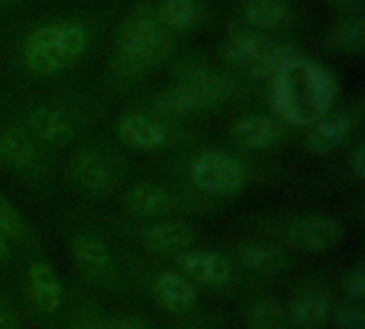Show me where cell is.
<instances>
[{"label":"cell","mask_w":365,"mask_h":329,"mask_svg":"<svg viewBox=\"0 0 365 329\" xmlns=\"http://www.w3.org/2000/svg\"><path fill=\"white\" fill-rule=\"evenodd\" d=\"M340 86L336 75L308 56H297L269 79L272 107L282 124L310 126L334 109Z\"/></svg>","instance_id":"6da1fadb"},{"label":"cell","mask_w":365,"mask_h":329,"mask_svg":"<svg viewBox=\"0 0 365 329\" xmlns=\"http://www.w3.org/2000/svg\"><path fill=\"white\" fill-rule=\"evenodd\" d=\"M173 34L160 26L152 4H135L122 19L111 54V71L122 81H137L169 56Z\"/></svg>","instance_id":"7a4b0ae2"},{"label":"cell","mask_w":365,"mask_h":329,"mask_svg":"<svg viewBox=\"0 0 365 329\" xmlns=\"http://www.w3.org/2000/svg\"><path fill=\"white\" fill-rule=\"evenodd\" d=\"M88 49V32L71 19H53L32 28L21 43V64L38 77L73 66Z\"/></svg>","instance_id":"3957f363"},{"label":"cell","mask_w":365,"mask_h":329,"mask_svg":"<svg viewBox=\"0 0 365 329\" xmlns=\"http://www.w3.org/2000/svg\"><path fill=\"white\" fill-rule=\"evenodd\" d=\"M220 56L237 73L257 81H269L280 69L302 56V51L272 34L240 26L227 32V39L220 45Z\"/></svg>","instance_id":"277c9868"},{"label":"cell","mask_w":365,"mask_h":329,"mask_svg":"<svg viewBox=\"0 0 365 329\" xmlns=\"http://www.w3.org/2000/svg\"><path fill=\"white\" fill-rule=\"evenodd\" d=\"M190 184L207 197H231L246 186V165L231 152L205 150L188 163Z\"/></svg>","instance_id":"5b68a950"},{"label":"cell","mask_w":365,"mask_h":329,"mask_svg":"<svg viewBox=\"0 0 365 329\" xmlns=\"http://www.w3.org/2000/svg\"><path fill=\"white\" fill-rule=\"evenodd\" d=\"M66 176L75 188L88 195H109L124 178L122 161L98 146H86L71 154Z\"/></svg>","instance_id":"8992f818"},{"label":"cell","mask_w":365,"mask_h":329,"mask_svg":"<svg viewBox=\"0 0 365 329\" xmlns=\"http://www.w3.org/2000/svg\"><path fill=\"white\" fill-rule=\"evenodd\" d=\"M68 250L79 272L90 283L105 287V289H113L118 285L120 280L118 261L103 238H98L92 231H79L73 236Z\"/></svg>","instance_id":"52a82bcc"},{"label":"cell","mask_w":365,"mask_h":329,"mask_svg":"<svg viewBox=\"0 0 365 329\" xmlns=\"http://www.w3.org/2000/svg\"><path fill=\"white\" fill-rule=\"evenodd\" d=\"M291 248L306 255H321L336 248L344 238V227L327 214H306L295 218L284 233Z\"/></svg>","instance_id":"ba28073f"},{"label":"cell","mask_w":365,"mask_h":329,"mask_svg":"<svg viewBox=\"0 0 365 329\" xmlns=\"http://www.w3.org/2000/svg\"><path fill=\"white\" fill-rule=\"evenodd\" d=\"M175 79H180L192 90L203 111L231 103L240 92V81L233 75L222 73L218 69H210L205 64H190L182 69Z\"/></svg>","instance_id":"9c48e42d"},{"label":"cell","mask_w":365,"mask_h":329,"mask_svg":"<svg viewBox=\"0 0 365 329\" xmlns=\"http://www.w3.org/2000/svg\"><path fill=\"white\" fill-rule=\"evenodd\" d=\"M175 270L182 272L190 283L220 289L235 278V268L229 257L207 250V248H188L173 257Z\"/></svg>","instance_id":"30bf717a"},{"label":"cell","mask_w":365,"mask_h":329,"mask_svg":"<svg viewBox=\"0 0 365 329\" xmlns=\"http://www.w3.org/2000/svg\"><path fill=\"white\" fill-rule=\"evenodd\" d=\"M24 128L28 135L47 148H62L77 135V124L73 116L58 105H36L26 111Z\"/></svg>","instance_id":"8fae6325"},{"label":"cell","mask_w":365,"mask_h":329,"mask_svg":"<svg viewBox=\"0 0 365 329\" xmlns=\"http://www.w3.org/2000/svg\"><path fill=\"white\" fill-rule=\"evenodd\" d=\"M357 126V111L351 107H338L329 109L325 116L317 118L304 137V146L310 154L325 156L344 146V141L351 137L353 128Z\"/></svg>","instance_id":"7c38bea8"},{"label":"cell","mask_w":365,"mask_h":329,"mask_svg":"<svg viewBox=\"0 0 365 329\" xmlns=\"http://www.w3.org/2000/svg\"><path fill=\"white\" fill-rule=\"evenodd\" d=\"M231 139L250 152H267L284 141V124L267 113H242L229 126Z\"/></svg>","instance_id":"4fadbf2b"},{"label":"cell","mask_w":365,"mask_h":329,"mask_svg":"<svg viewBox=\"0 0 365 329\" xmlns=\"http://www.w3.org/2000/svg\"><path fill=\"white\" fill-rule=\"evenodd\" d=\"M122 208L137 218H163L182 208V197L154 182H137L122 195Z\"/></svg>","instance_id":"5bb4252c"},{"label":"cell","mask_w":365,"mask_h":329,"mask_svg":"<svg viewBox=\"0 0 365 329\" xmlns=\"http://www.w3.org/2000/svg\"><path fill=\"white\" fill-rule=\"evenodd\" d=\"M26 298L38 317H53L64 304L62 278L47 261H32L26 272Z\"/></svg>","instance_id":"9a60e30c"},{"label":"cell","mask_w":365,"mask_h":329,"mask_svg":"<svg viewBox=\"0 0 365 329\" xmlns=\"http://www.w3.org/2000/svg\"><path fill=\"white\" fill-rule=\"evenodd\" d=\"M115 135L120 143L130 150L154 152L160 150L169 141V131L154 113L143 111H126L115 122Z\"/></svg>","instance_id":"2e32d148"},{"label":"cell","mask_w":365,"mask_h":329,"mask_svg":"<svg viewBox=\"0 0 365 329\" xmlns=\"http://www.w3.org/2000/svg\"><path fill=\"white\" fill-rule=\"evenodd\" d=\"M137 238L148 253L160 257H175L195 246L197 229L184 221H163L139 229Z\"/></svg>","instance_id":"e0dca14e"},{"label":"cell","mask_w":365,"mask_h":329,"mask_svg":"<svg viewBox=\"0 0 365 329\" xmlns=\"http://www.w3.org/2000/svg\"><path fill=\"white\" fill-rule=\"evenodd\" d=\"M152 298L158 308L175 317L190 315L199 306V293L195 283H190L178 270H165L154 278Z\"/></svg>","instance_id":"ac0fdd59"},{"label":"cell","mask_w":365,"mask_h":329,"mask_svg":"<svg viewBox=\"0 0 365 329\" xmlns=\"http://www.w3.org/2000/svg\"><path fill=\"white\" fill-rule=\"evenodd\" d=\"M331 300L319 285H306L291 295L287 306L291 325L297 329H323L331 317Z\"/></svg>","instance_id":"d6986e66"},{"label":"cell","mask_w":365,"mask_h":329,"mask_svg":"<svg viewBox=\"0 0 365 329\" xmlns=\"http://www.w3.org/2000/svg\"><path fill=\"white\" fill-rule=\"evenodd\" d=\"M0 163L17 173H34L43 167V150L24 126H9L0 133Z\"/></svg>","instance_id":"ffe728a7"},{"label":"cell","mask_w":365,"mask_h":329,"mask_svg":"<svg viewBox=\"0 0 365 329\" xmlns=\"http://www.w3.org/2000/svg\"><path fill=\"white\" fill-rule=\"evenodd\" d=\"M237 261L242 268H246L250 274L257 276H280L289 272L291 259L287 250H282L276 244L261 242V240H248L237 246Z\"/></svg>","instance_id":"44dd1931"},{"label":"cell","mask_w":365,"mask_h":329,"mask_svg":"<svg viewBox=\"0 0 365 329\" xmlns=\"http://www.w3.org/2000/svg\"><path fill=\"white\" fill-rule=\"evenodd\" d=\"M240 15L246 28L269 34L284 28L293 11L287 0H242Z\"/></svg>","instance_id":"7402d4cb"},{"label":"cell","mask_w":365,"mask_h":329,"mask_svg":"<svg viewBox=\"0 0 365 329\" xmlns=\"http://www.w3.org/2000/svg\"><path fill=\"white\" fill-rule=\"evenodd\" d=\"M152 9L160 26L171 34L195 28L203 17V6L199 0H158Z\"/></svg>","instance_id":"603a6c76"},{"label":"cell","mask_w":365,"mask_h":329,"mask_svg":"<svg viewBox=\"0 0 365 329\" xmlns=\"http://www.w3.org/2000/svg\"><path fill=\"white\" fill-rule=\"evenodd\" d=\"M327 43L331 49L357 56L365 49V17L364 15H344L338 19L329 32Z\"/></svg>","instance_id":"cb8c5ba5"},{"label":"cell","mask_w":365,"mask_h":329,"mask_svg":"<svg viewBox=\"0 0 365 329\" xmlns=\"http://www.w3.org/2000/svg\"><path fill=\"white\" fill-rule=\"evenodd\" d=\"M246 328L248 329H291V319L287 306L276 298L263 295L257 298L246 310Z\"/></svg>","instance_id":"d4e9b609"},{"label":"cell","mask_w":365,"mask_h":329,"mask_svg":"<svg viewBox=\"0 0 365 329\" xmlns=\"http://www.w3.org/2000/svg\"><path fill=\"white\" fill-rule=\"evenodd\" d=\"M0 236L17 244H26L30 240V227L24 214L4 195H0Z\"/></svg>","instance_id":"484cf974"},{"label":"cell","mask_w":365,"mask_h":329,"mask_svg":"<svg viewBox=\"0 0 365 329\" xmlns=\"http://www.w3.org/2000/svg\"><path fill=\"white\" fill-rule=\"evenodd\" d=\"M329 321L336 329H365V313L361 304L346 302L331 308Z\"/></svg>","instance_id":"4316f807"},{"label":"cell","mask_w":365,"mask_h":329,"mask_svg":"<svg viewBox=\"0 0 365 329\" xmlns=\"http://www.w3.org/2000/svg\"><path fill=\"white\" fill-rule=\"evenodd\" d=\"M73 329H113V323H111V317L86 304L77 308V313L73 315Z\"/></svg>","instance_id":"83f0119b"},{"label":"cell","mask_w":365,"mask_h":329,"mask_svg":"<svg viewBox=\"0 0 365 329\" xmlns=\"http://www.w3.org/2000/svg\"><path fill=\"white\" fill-rule=\"evenodd\" d=\"M342 291H344V295L351 300V302H355V304H361L365 298V268L359 263V265H353L349 272H346V276H344V280H342Z\"/></svg>","instance_id":"f1b7e54d"},{"label":"cell","mask_w":365,"mask_h":329,"mask_svg":"<svg viewBox=\"0 0 365 329\" xmlns=\"http://www.w3.org/2000/svg\"><path fill=\"white\" fill-rule=\"evenodd\" d=\"M113 329H156L154 323L139 313H118L111 317Z\"/></svg>","instance_id":"f546056e"},{"label":"cell","mask_w":365,"mask_h":329,"mask_svg":"<svg viewBox=\"0 0 365 329\" xmlns=\"http://www.w3.org/2000/svg\"><path fill=\"white\" fill-rule=\"evenodd\" d=\"M349 169L353 173V178L357 182H364L365 180V146L359 143L355 148V152L351 154V161H349Z\"/></svg>","instance_id":"4dcf8cb0"},{"label":"cell","mask_w":365,"mask_h":329,"mask_svg":"<svg viewBox=\"0 0 365 329\" xmlns=\"http://www.w3.org/2000/svg\"><path fill=\"white\" fill-rule=\"evenodd\" d=\"M0 329H19L17 313L4 298H0Z\"/></svg>","instance_id":"1f68e13d"},{"label":"cell","mask_w":365,"mask_h":329,"mask_svg":"<svg viewBox=\"0 0 365 329\" xmlns=\"http://www.w3.org/2000/svg\"><path fill=\"white\" fill-rule=\"evenodd\" d=\"M342 15H364V0H329Z\"/></svg>","instance_id":"d6a6232c"},{"label":"cell","mask_w":365,"mask_h":329,"mask_svg":"<svg viewBox=\"0 0 365 329\" xmlns=\"http://www.w3.org/2000/svg\"><path fill=\"white\" fill-rule=\"evenodd\" d=\"M9 257V240L4 236H0V263Z\"/></svg>","instance_id":"836d02e7"},{"label":"cell","mask_w":365,"mask_h":329,"mask_svg":"<svg viewBox=\"0 0 365 329\" xmlns=\"http://www.w3.org/2000/svg\"><path fill=\"white\" fill-rule=\"evenodd\" d=\"M182 329H203L201 325H186V328H182Z\"/></svg>","instance_id":"e575fe53"}]
</instances>
